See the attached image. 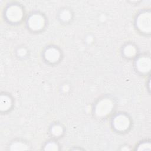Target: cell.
Returning a JSON list of instances; mask_svg holds the SVG:
<instances>
[{
    "label": "cell",
    "mask_w": 151,
    "mask_h": 151,
    "mask_svg": "<svg viewBox=\"0 0 151 151\" xmlns=\"http://www.w3.org/2000/svg\"><path fill=\"white\" fill-rule=\"evenodd\" d=\"M138 28L143 32L149 33L151 30V14L150 12L140 14L136 20Z\"/></svg>",
    "instance_id": "cell-1"
},
{
    "label": "cell",
    "mask_w": 151,
    "mask_h": 151,
    "mask_svg": "<svg viewBox=\"0 0 151 151\" xmlns=\"http://www.w3.org/2000/svg\"><path fill=\"white\" fill-rule=\"evenodd\" d=\"M113 108V103L109 99L100 100L96 105L95 112L97 116L104 117L109 114Z\"/></svg>",
    "instance_id": "cell-2"
},
{
    "label": "cell",
    "mask_w": 151,
    "mask_h": 151,
    "mask_svg": "<svg viewBox=\"0 0 151 151\" xmlns=\"http://www.w3.org/2000/svg\"><path fill=\"white\" fill-rule=\"evenodd\" d=\"M7 18L12 22H18L22 17V11L17 5H12L8 8L6 11Z\"/></svg>",
    "instance_id": "cell-3"
},
{
    "label": "cell",
    "mask_w": 151,
    "mask_h": 151,
    "mask_svg": "<svg viewBox=\"0 0 151 151\" xmlns=\"http://www.w3.org/2000/svg\"><path fill=\"white\" fill-rule=\"evenodd\" d=\"M113 126L119 131L126 130L130 126L129 119L123 114L118 115L114 119Z\"/></svg>",
    "instance_id": "cell-4"
},
{
    "label": "cell",
    "mask_w": 151,
    "mask_h": 151,
    "mask_svg": "<svg viewBox=\"0 0 151 151\" xmlns=\"http://www.w3.org/2000/svg\"><path fill=\"white\" fill-rule=\"evenodd\" d=\"M28 25L32 30L37 31L42 28L45 25V19L40 14H34L30 17L28 20Z\"/></svg>",
    "instance_id": "cell-5"
},
{
    "label": "cell",
    "mask_w": 151,
    "mask_h": 151,
    "mask_svg": "<svg viewBox=\"0 0 151 151\" xmlns=\"http://www.w3.org/2000/svg\"><path fill=\"white\" fill-rule=\"evenodd\" d=\"M136 66L138 70L142 73L149 72L151 67L150 58L148 57H141L139 58L136 62Z\"/></svg>",
    "instance_id": "cell-6"
},
{
    "label": "cell",
    "mask_w": 151,
    "mask_h": 151,
    "mask_svg": "<svg viewBox=\"0 0 151 151\" xmlns=\"http://www.w3.org/2000/svg\"><path fill=\"white\" fill-rule=\"evenodd\" d=\"M60 52L55 48H49L45 52V58L50 62H55L60 58Z\"/></svg>",
    "instance_id": "cell-7"
},
{
    "label": "cell",
    "mask_w": 151,
    "mask_h": 151,
    "mask_svg": "<svg viewBox=\"0 0 151 151\" xmlns=\"http://www.w3.org/2000/svg\"><path fill=\"white\" fill-rule=\"evenodd\" d=\"M11 106V99L6 95H1L0 97V109L2 111L7 110Z\"/></svg>",
    "instance_id": "cell-8"
},
{
    "label": "cell",
    "mask_w": 151,
    "mask_h": 151,
    "mask_svg": "<svg viewBox=\"0 0 151 151\" xmlns=\"http://www.w3.org/2000/svg\"><path fill=\"white\" fill-rule=\"evenodd\" d=\"M10 150H28V146L22 142H16L13 143L11 147Z\"/></svg>",
    "instance_id": "cell-9"
},
{
    "label": "cell",
    "mask_w": 151,
    "mask_h": 151,
    "mask_svg": "<svg viewBox=\"0 0 151 151\" xmlns=\"http://www.w3.org/2000/svg\"><path fill=\"white\" fill-rule=\"evenodd\" d=\"M136 53L135 47L132 45H127L124 49V54L127 57H133Z\"/></svg>",
    "instance_id": "cell-10"
},
{
    "label": "cell",
    "mask_w": 151,
    "mask_h": 151,
    "mask_svg": "<svg viewBox=\"0 0 151 151\" xmlns=\"http://www.w3.org/2000/svg\"><path fill=\"white\" fill-rule=\"evenodd\" d=\"M51 133L54 136H60L63 133V128L59 125L54 126L51 129Z\"/></svg>",
    "instance_id": "cell-11"
},
{
    "label": "cell",
    "mask_w": 151,
    "mask_h": 151,
    "mask_svg": "<svg viewBox=\"0 0 151 151\" xmlns=\"http://www.w3.org/2000/svg\"><path fill=\"white\" fill-rule=\"evenodd\" d=\"M71 17V13L68 10H64L61 12L60 18L64 21H68Z\"/></svg>",
    "instance_id": "cell-12"
},
{
    "label": "cell",
    "mask_w": 151,
    "mask_h": 151,
    "mask_svg": "<svg viewBox=\"0 0 151 151\" xmlns=\"http://www.w3.org/2000/svg\"><path fill=\"white\" fill-rule=\"evenodd\" d=\"M45 150H57L58 149V146L56 143H49L47 145H46V146H45Z\"/></svg>",
    "instance_id": "cell-13"
},
{
    "label": "cell",
    "mask_w": 151,
    "mask_h": 151,
    "mask_svg": "<svg viewBox=\"0 0 151 151\" xmlns=\"http://www.w3.org/2000/svg\"><path fill=\"white\" fill-rule=\"evenodd\" d=\"M150 144L149 143H143L139 145L138 150H150Z\"/></svg>",
    "instance_id": "cell-14"
},
{
    "label": "cell",
    "mask_w": 151,
    "mask_h": 151,
    "mask_svg": "<svg viewBox=\"0 0 151 151\" xmlns=\"http://www.w3.org/2000/svg\"><path fill=\"white\" fill-rule=\"evenodd\" d=\"M27 54V50L24 48H19L18 50V54L19 55V56H21V57H23L24 55H25Z\"/></svg>",
    "instance_id": "cell-15"
},
{
    "label": "cell",
    "mask_w": 151,
    "mask_h": 151,
    "mask_svg": "<svg viewBox=\"0 0 151 151\" xmlns=\"http://www.w3.org/2000/svg\"><path fill=\"white\" fill-rule=\"evenodd\" d=\"M86 40L88 43H91L93 41V37L91 36H88Z\"/></svg>",
    "instance_id": "cell-16"
},
{
    "label": "cell",
    "mask_w": 151,
    "mask_h": 151,
    "mask_svg": "<svg viewBox=\"0 0 151 151\" xmlns=\"http://www.w3.org/2000/svg\"><path fill=\"white\" fill-rule=\"evenodd\" d=\"M68 90H69V87L68 85H64L63 87V90L64 91H67Z\"/></svg>",
    "instance_id": "cell-17"
},
{
    "label": "cell",
    "mask_w": 151,
    "mask_h": 151,
    "mask_svg": "<svg viewBox=\"0 0 151 151\" xmlns=\"http://www.w3.org/2000/svg\"><path fill=\"white\" fill-rule=\"evenodd\" d=\"M122 150H129V148H127V147H123L122 149Z\"/></svg>",
    "instance_id": "cell-18"
}]
</instances>
